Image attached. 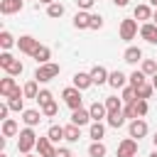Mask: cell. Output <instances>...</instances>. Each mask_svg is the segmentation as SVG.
I'll use <instances>...</instances> for the list:
<instances>
[{"instance_id": "obj_52", "label": "cell", "mask_w": 157, "mask_h": 157, "mask_svg": "<svg viewBox=\"0 0 157 157\" xmlns=\"http://www.w3.org/2000/svg\"><path fill=\"white\" fill-rule=\"evenodd\" d=\"M150 157H157V150H155V152H152V155H150Z\"/></svg>"}, {"instance_id": "obj_31", "label": "cell", "mask_w": 157, "mask_h": 157, "mask_svg": "<svg viewBox=\"0 0 157 157\" xmlns=\"http://www.w3.org/2000/svg\"><path fill=\"white\" fill-rule=\"evenodd\" d=\"M135 91H137V98H142V101H147V98L152 96V91H155V86H152V83H142V86H137Z\"/></svg>"}, {"instance_id": "obj_38", "label": "cell", "mask_w": 157, "mask_h": 157, "mask_svg": "<svg viewBox=\"0 0 157 157\" xmlns=\"http://www.w3.org/2000/svg\"><path fill=\"white\" fill-rule=\"evenodd\" d=\"M56 110H59V105L52 101V103H47V105H42V115H47V118H52V115H56Z\"/></svg>"}, {"instance_id": "obj_30", "label": "cell", "mask_w": 157, "mask_h": 157, "mask_svg": "<svg viewBox=\"0 0 157 157\" xmlns=\"http://www.w3.org/2000/svg\"><path fill=\"white\" fill-rule=\"evenodd\" d=\"M47 15H49L52 20H56V17H61V15H64V5H61V2H52V5L47 7Z\"/></svg>"}, {"instance_id": "obj_6", "label": "cell", "mask_w": 157, "mask_h": 157, "mask_svg": "<svg viewBox=\"0 0 157 157\" xmlns=\"http://www.w3.org/2000/svg\"><path fill=\"white\" fill-rule=\"evenodd\" d=\"M135 155H137V142L132 137H125L118 145V157H135Z\"/></svg>"}, {"instance_id": "obj_34", "label": "cell", "mask_w": 157, "mask_h": 157, "mask_svg": "<svg viewBox=\"0 0 157 157\" xmlns=\"http://www.w3.org/2000/svg\"><path fill=\"white\" fill-rule=\"evenodd\" d=\"M22 71H25V66H22V61H20V59H15V61L5 69V74H7V76H17V74H22Z\"/></svg>"}, {"instance_id": "obj_55", "label": "cell", "mask_w": 157, "mask_h": 157, "mask_svg": "<svg viewBox=\"0 0 157 157\" xmlns=\"http://www.w3.org/2000/svg\"><path fill=\"white\" fill-rule=\"evenodd\" d=\"M25 157H32V155H25Z\"/></svg>"}, {"instance_id": "obj_16", "label": "cell", "mask_w": 157, "mask_h": 157, "mask_svg": "<svg viewBox=\"0 0 157 157\" xmlns=\"http://www.w3.org/2000/svg\"><path fill=\"white\" fill-rule=\"evenodd\" d=\"M22 96H25V91H15L10 98H7V108L10 110H25V103H22Z\"/></svg>"}, {"instance_id": "obj_47", "label": "cell", "mask_w": 157, "mask_h": 157, "mask_svg": "<svg viewBox=\"0 0 157 157\" xmlns=\"http://www.w3.org/2000/svg\"><path fill=\"white\" fill-rule=\"evenodd\" d=\"M113 2H115V5H118V7H125V5H128V2H130V0H113Z\"/></svg>"}, {"instance_id": "obj_15", "label": "cell", "mask_w": 157, "mask_h": 157, "mask_svg": "<svg viewBox=\"0 0 157 157\" xmlns=\"http://www.w3.org/2000/svg\"><path fill=\"white\" fill-rule=\"evenodd\" d=\"M74 86H76L78 91H83V88H88V86H93V78H91V74H83V71H78V74H74Z\"/></svg>"}, {"instance_id": "obj_23", "label": "cell", "mask_w": 157, "mask_h": 157, "mask_svg": "<svg viewBox=\"0 0 157 157\" xmlns=\"http://www.w3.org/2000/svg\"><path fill=\"white\" fill-rule=\"evenodd\" d=\"M105 120H108L110 128H123V125H125V113H123V110H118V113H108Z\"/></svg>"}, {"instance_id": "obj_51", "label": "cell", "mask_w": 157, "mask_h": 157, "mask_svg": "<svg viewBox=\"0 0 157 157\" xmlns=\"http://www.w3.org/2000/svg\"><path fill=\"white\" fill-rule=\"evenodd\" d=\"M152 142H155V147H157V132H155V137H152Z\"/></svg>"}, {"instance_id": "obj_53", "label": "cell", "mask_w": 157, "mask_h": 157, "mask_svg": "<svg viewBox=\"0 0 157 157\" xmlns=\"http://www.w3.org/2000/svg\"><path fill=\"white\" fill-rule=\"evenodd\" d=\"M150 2H152V5H155V7H157V0H150Z\"/></svg>"}, {"instance_id": "obj_26", "label": "cell", "mask_w": 157, "mask_h": 157, "mask_svg": "<svg viewBox=\"0 0 157 157\" xmlns=\"http://www.w3.org/2000/svg\"><path fill=\"white\" fill-rule=\"evenodd\" d=\"M88 135L93 137V142H101V140H103V135H105L103 123H93V125H91V130H88Z\"/></svg>"}, {"instance_id": "obj_4", "label": "cell", "mask_w": 157, "mask_h": 157, "mask_svg": "<svg viewBox=\"0 0 157 157\" xmlns=\"http://www.w3.org/2000/svg\"><path fill=\"white\" fill-rule=\"evenodd\" d=\"M135 34H137V22L135 20H123L120 22V39L130 42V39H135Z\"/></svg>"}, {"instance_id": "obj_19", "label": "cell", "mask_w": 157, "mask_h": 157, "mask_svg": "<svg viewBox=\"0 0 157 157\" xmlns=\"http://www.w3.org/2000/svg\"><path fill=\"white\" fill-rule=\"evenodd\" d=\"M88 120H91V113H88L86 108H78V110H74V113H71V123H74V125H78V128H81V125H86Z\"/></svg>"}, {"instance_id": "obj_29", "label": "cell", "mask_w": 157, "mask_h": 157, "mask_svg": "<svg viewBox=\"0 0 157 157\" xmlns=\"http://www.w3.org/2000/svg\"><path fill=\"white\" fill-rule=\"evenodd\" d=\"M47 137H49L52 142L64 140V128H61V125H52V128H49V132H47Z\"/></svg>"}, {"instance_id": "obj_32", "label": "cell", "mask_w": 157, "mask_h": 157, "mask_svg": "<svg viewBox=\"0 0 157 157\" xmlns=\"http://www.w3.org/2000/svg\"><path fill=\"white\" fill-rule=\"evenodd\" d=\"M105 152H108V150H105L103 142H93V145L88 147V155H91V157H105Z\"/></svg>"}, {"instance_id": "obj_50", "label": "cell", "mask_w": 157, "mask_h": 157, "mask_svg": "<svg viewBox=\"0 0 157 157\" xmlns=\"http://www.w3.org/2000/svg\"><path fill=\"white\" fill-rule=\"evenodd\" d=\"M152 20H155V25H157V10H155V12H152Z\"/></svg>"}, {"instance_id": "obj_39", "label": "cell", "mask_w": 157, "mask_h": 157, "mask_svg": "<svg viewBox=\"0 0 157 157\" xmlns=\"http://www.w3.org/2000/svg\"><path fill=\"white\" fill-rule=\"evenodd\" d=\"M132 105H135V113H137V118H142V115L147 113V101H142V98H137V101H135Z\"/></svg>"}, {"instance_id": "obj_5", "label": "cell", "mask_w": 157, "mask_h": 157, "mask_svg": "<svg viewBox=\"0 0 157 157\" xmlns=\"http://www.w3.org/2000/svg\"><path fill=\"white\" fill-rule=\"evenodd\" d=\"M17 47H20V52H25V54H34L37 52V47H39V42L34 39V37H29V34H22L20 39H17Z\"/></svg>"}, {"instance_id": "obj_1", "label": "cell", "mask_w": 157, "mask_h": 157, "mask_svg": "<svg viewBox=\"0 0 157 157\" xmlns=\"http://www.w3.org/2000/svg\"><path fill=\"white\" fill-rule=\"evenodd\" d=\"M37 135H34V130L32 128H25V130H20V137H17V150L22 152V155H29V150L32 147H37Z\"/></svg>"}, {"instance_id": "obj_54", "label": "cell", "mask_w": 157, "mask_h": 157, "mask_svg": "<svg viewBox=\"0 0 157 157\" xmlns=\"http://www.w3.org/2000/svg\"><path fill=\"white\" fill-rule=\"evenodd\" d=\"M0 157H7V155H5V152H2V155H0Z\"/></svg>"}, {"instance_id": "obj_8", "label": "cell", "mask_w": 157, "mask_h": 157, "mask_svg": "<svg viewBox=\"0 0 157 157\" xmlns=\"http://www.w3.org/2000/svg\"><path fill=\"white\" fill-rule=\"evenodd\" d=\"M140 37L145 42H150V44H157V25L155 22H145L140 27Z\"/></svg>"}, {"instance_id": "obj_41", "label": "cell", "mask_w": 157, "mask_h": 157, "mask_svg": "<svg viewBox=\"0 0 157 157\" xmlns=\"http://www.w3.org/2000/svg\"><path fill=\"white\" fill-rule=\"evenodd\" d=\"M37 101H39V105H47V103H52L54 98H52V93H49V91H39Z\"/></svg>"}, {"instance_id": "obj_10", "label": "cell", "mask_w": 157, "mask_h": 157, "mask_svg": "<svg viewBox=\"0 0 157 157\" xmlns=\"http://www.w3.org/2000/svg\"><path fill=\"white\" fill-rule=\"evenodd\" d=\"M147 135V123L142 120V118H137V120H130V137H145Z\"/></svg>"}, {"instance_id": "obj_46", "label": "cell", "mask_w": 157, "mask_h": 157, "mask_svg": "<svg viewBox=\"0 0 157 157\" xmlns=\"http://www.w3.org/2000/svg\"><path fill=\"white\" fill-rule=\"evenodd\" d=\"M7 110H10L7 103H2V105H0V118H2V120H7Z\"/></svg>"}, {"instance_id": "obj_9", "label": "cell", "mask_w": 157, "mask_h": 157, "mask_svg": "<svg viewBox=\"0 0 157 157\" xmlns=\"http://www.w3.org/2000/svg\"><path fill=\"white\" fill-rule=\"evenodd\" d=\"M88 113H91V120L93 123H101L103 118H108V108H105V103H91V108H88Z\"/></svg>"}, {"instance_id": "obj_22", "label": "cell", "mask_w": 157, "mask_h": 157, "mask_svg": "<svg viewBox=\"0 0 157 157\" xmlns=\"http://www.w3.org/2000/svg\"><path fill=\"white\" fill-rule=\"evenodd\" d=\"M125 78H128V76H125L123 71H113V74L108 76V83H110L113 88H125Z\"/></svg>"}, {"instance_id": "obj_40", "label": "cell", "mask_w": 157, "mask_h": 157, "mask_svg": "<svg viewBox=\"0 0 157 157\" xmlns=\"http://www.w3.org/2000/svg\"><path fill=\"white\" fill-rule=\"evenodd\" d=\"M12 61H15V56H12V54H7V52H2V54H0V66H2V69H7Z\"/></svg>"}, {"instance_id": "obj_2", "label": "cell", "mask_w": 157, "mask_h": 157, "mask_svg": "<svg viewBox=\"0 0 157 157\" xmlns=\"http://www.w3.org/2000/svg\"><path fill=\"white\" fill-rule=\"evenodd\" d=\"M59 76V64H39L37 66V71H34V81H39V83H47V81H52V78H56Z\"/></svg>"}, {"instance_id": "obj_48", "label": "cell", "mask_w": 157, "mask_h": 157, "mask_svg": "<svg viewBox=\"0 0 157 157\" xmlns=\"http://www.w3.org/2000/svg\"><path fill=\"white\" fill-rule=\"evenodd\" d=\"M152 86H155V91H157V74L152 76Z\"/></svg>"}, {"instance_id": "obj_44", "label": "cell", "mask_w": 157, "mask_h": 157, "mask_svg": "<svg viewBox=\"0 0 157 157\" xmlns=\"http://www.w3.org/2000/svg\"><path fill=\"white\" fill-rule=\"evenodd\" d=\"M93 2H96V0H76L78 10H83V12H86V10H91V7H93Z\"/></svg>"}, {"instance_id": "obj_21", "label": "cell", "mask_w": 157, "mask_h": 157, "mask_svg": "<svg viewBox=\"0 0 157 157\" xmlns=\"http://www.w3.org/2000/svg\"><path fill=\"white\" fill-rule=\"evenodd\" d=\"M78 137H81V128L78 125H66L64 128V140H69V142H78Z\"/></svg>"}, {"instance_id": "obj_35", "label": "cell", "mask_w": 157, "mask_h": 157, "mask_svg": "<svg viewBox=\"0 0 157 157\" xmlns=\"http://www.w3.org/2000/svg\"><path fill=\"white\" fill-rule=\"evenodd\" d=\"M22 91H25L27 98H34V101H37V96H39V91H37V81H27Z\"/></svg>"}, {"instance_id": "obj_45", "label": "cell", "mask_w": 157, "mask_h": 157, "mask_svg": "<svg viewBox=\"0 0 157 157\" xmlns=\"http://www.w3.org/2000/svg\"><path fill=\"white\" fill-rule=\"evenodd\" d=\"M54 157H74V155H71V150H66V147H59Z\"/></svg>"}, {"instance_id": "obj_3", "label": "cell", "mask_w": 157, "mask_h": 157, "mask_svg": "<svg viewBox=\"0 0 157 157\" xmlns=\"http://www.w3.org/2000/svg\"><path fill=\"white\" fill-rule=\"evenodd\" d=\"M61 98H64V103H66L71 110H78V108H81V101H83V98H81V91H78L76 86L64 88V91H61Z\"/></svg>"}, {"instance_id": "obj_27", "label": "cell", "mask_w": 157, "mask_h": 157, "mask_svg": "<svg viewBox=\"0 0 157 157\" xmlns=\"http://www.w3.org/2000/svg\"><path fill=\"white\" fill-rule=\"evenodd\" d=\"M2 135H5V137H12V135H17V123H15L12 118L2 120Z\"/></svg>"}, {"instance_id": "obj_36", "label": "cell", "mask_w": 157, "mask_h": 157, "mask_svg": "<svg viewBox=\"0 0 157 157\" xmlns=\"http://www.w3.org/2000/svg\"><path fill=\"white\" fill-rule=\"evenodd\" d=\"M142 83H147V81H145V74H142V71H132V74H130V86L137 88V86H142Z\"/></svg>"}, {"instance_id": "obj_18", "label": "cell", "mask_w": 157, "mask_h": 157, "mask_svg": "<svg viewBox=\"0 0 157 157\" xmlns=\"http://www.w3.org/2000/svg\"><path fill=\"white\" fill-rule=\"evenodd\" d=\"M22 120H25L27 128H34V125H39L42 113H39V110H22Z\"/></svg>"}, {"instance_id": "obj_14", "label": "cell", "mask_w": 157, "mask_h": 157, "mask_svg": "<svg viewBox=\"0 0 157 157\" xmlns=\"http://www.w3.org/2000/svg\"><path fill=\"white\" fill-rule=\"evenodd\" d=\"M123 61H128V64H137V61H142V49H140V47H128L125 54H123Z\"/></svg>"}, {"instance_id": "obj_7", "label": "cell", "mask_w": 157, "mask_h": 157, "mask_svg": "<svg viewBox=\"0 0 157 157\" xmlns=\"http://www.w3.org/2000/svg\"><path fill=\"white\" fill-rule=\"evenodd\" d=\"M37 152H39V157H54V155H56L54 142H52L49 137H39V140H37Z\"/></svg>"}, {"instance_id": "obj_42", "label": "cell", "mask_w": 157, "mask_h": 157, "mask_svg": "<svg viewBox=\"0 0 157 157\" xmlns=\"http://www.w3.org/2000/svg\"><path fill=\"white\" fill-rule=\"evenodd\" d=\"M103 27V17L101 15H91V27L88 29H101Z\"/></svg>"}, {"instance_id": "obj_12", "label": "cell", "mask_w": 157, "mask_h": 157, "mask_svg": "<svg viewBox=\"0 0 157 157\" xmlns=\"http://www.w3.org/2000/svg\"><path fill=\"white\" fill-rule=\"evenodd\" d=\"M22 10V0H0V12L2 15H15Z\"/></svg>"}, {"instance_id": "obj_33", "label": "cell", "mask_w": 157, "mask_h": 157, "mask_svg": "<svg viewBox=\"0 0 157 157\" xmlns=\"http://www.w3.org/2000/svg\"><path fill=\"white\" fill-rule=\"evenodd\" d=\"M12 44H15V37H12L7 29H2V32H0V47H2V49H10Z\"/></svg>"}, {"instance_id": "obj_17", "label": "cell", "mask_w": 157, "mask_h": 157, "mask_svg": "<svg viewBox=\"0 0 157 157\" xmlns=\"http://www.w3.org/2000/svg\"><path fill=\"white\" fill-rule=\"evenodd\" d=\"M74 27H76V29H88V27H91V15L83 12V10H78L76 17H74Z\"/></svg>"}, {"instance_id": "obj_49", "label": "cell", "mask_w": 157, "mask_h": 157, "mask_svg": "<svg viewBox=\"0 0 157 157\" xmlns=\"http://www.w3.org/2000/svg\"><path fill=\"white\" fill-rule=\"evenodd\" d=\"M39 2H44V5H47V7H49V5H52V2H54V0H39Z\"/></svg>"}, {"instance_id": "obj_20", "label": "cell", "mask_w": 157, "mask_h": 157, "mask_svg": "<svg viewBox=\"0 0 157 157\" xmlns=\"http://www.w3.org/2000/svg\"><path fill=\"white\" fill-rule=\"evenodd\" d=\"M49 56H52V52H49V47H44V44H39L37 52L32 54V59H37V64H49Z\"/></svg>"}, {"instance_id": "obj_25", "label": "cell", "mask_w": 157, "mask_h": 157, "mask_svg": "<svg viewBox=\"0 0 157 157\" xmlns=\"http://www.w3.org/2000/svg\"><path fill=\"white\" fill-rule=\"evenodd\" d=\"M105 108H108V113H118V110H123V98L108 96V98H105Z\"/></svg>"}, {"instance_id": "obj_37", "label": "cell", "mask_w": 157, "mask_h": 157, "mask_svg": "<svg viewBox=\"0 0 157 157\" xmlns=\"http://www.w3.org/2000/svg\"><path fill=\"white\" fill-rule=\"evenodd\" d=\"M123 101H125V103H135V101H137V91H135L132 86L123 88Z\"/></svg>"}, {"instance_id": "obj_28", "label": "cell", "mask_w": 157, "mask_h": 157, "mask_svg": "<svg viewBox=\"0 0 157 157\" xmlns=\"http://www.w3.org/2000/svg\"><path fill=\"white\" fill-rule=\"evenodd\" d=\"M140 71H142L145 76H155V74H157V61H155V59H145Z\"/></svg>"}, {"instance_id": "obj_43", "label": "cell", "mask_w": 157, "mask_h": 157, "mask_svg": "<svg viewBox=\"0 0 157 157\" xmlns=\"http://www.w3.org/2000/svg\"><path fill=\"white\" fill-rule=\"evenodd\" d=\"M123 113H125V118H130V120H137V113H135V105H132V103H128V105L123 108Z\"/></svg>"}, {"instance_id": "obj_11", "label": "cell", "mask_w": 157, "mask_h": 157, "mask_svg": "<svg viewBox=\"0 0 157 157\" xmlns=\"http://www.w3.org/2000/svg\"><path fill=\"white\" fill-rule=\"evenodd\" d=\"M88 74H91V78H93V83H98V86H103V83H108V76H110V74L105 71V66H98V64H96V66H93V69H91Z\"/></svg>"}, {"instance_id": "obj_13", "label": "cell", "mask_w": 157, "mask_h": 157, "mask_svg": "<svg viewBox=\"0 0 157 157\" xmlns=\"http://www.w3.org/2000/svg\"><path fill=\"white\" fill-rule=\"evenodd\" d=\"M15 91H17V83H15V78H12V76H5V78L0 81V96L10 98Z\"/></svg>"}, {"instance_id": "obj_24", "label": "cell", "mask_w": 157, "mask_h": 157, "mask_svg": "<svg viewBox=\"0 0 157 157\" xmlns=\"http://www.w3.org/2000/svg\"><path fill=\"white\" fill-rule=\"evenodd\" d=\"M132 17H135V20H152V10H150V5H137V7L132 10Z\"/></svg>"}]
</instances>
